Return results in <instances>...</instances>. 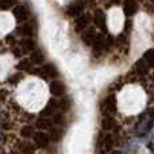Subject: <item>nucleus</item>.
Segmentation results:
<instances>
[{
    "label": "nucleus",
    "instance_id": "nucleus-1",
    "mask_svg": "<svg viewBox=\"0 0 154 154\" xmlns=\"http://www.w3.org/2000/svg\"><path fill=\"white\" fill-rule=\"evenodd\" d=\"M16 35H19L20 38H34L38 32V24H37V19L35 18H31L29 20L20 23L15 30H14Z\"/></svg>",
    "mask_w": 154,
    "mask_h": 154
},
{
    "label": "nucleus",
    "instance_id": "nucleus-2",
    "mask_svg": "<svg viewBox=\"0 0 154 154\" xmlns=\"http://www.w3.org/2000/svg\"><path fill=\"white\" fill-rule=\"evenodd\" d=\"M100 112H101V116L104 115H114L115 116V112L118 109V97L114 92L108 93L103 97V100L100 101Z\"/></svg>",
    "mask_w": 154,
    "mask_h": 154
},
{
    "label": "nucleus",
    "instance_id": "nucleus-3",
    "mask_svg": "<svg viewBox=\"0 0 154 154\" xmlns=\"http://www.w3.org/2000/svg\"><path fill=\"white\" fill-rule=\"evenodd\" d=\"M12 15H14V18H15L16 23H19V24L32 18L31 8H30V5L26 4V3H18V4L12 8Z\"/></svg>",
    "mask_w": 154,
    "mask_h": 154
},
{
    "label": "nucleus",
    "instance_id": "nucleus-4",
    "mask_svg": "<svg viewBox=\"0 0 154 154\" xmlns=\"http://www.w3.org/2000/svg\"><path fill=\"white\" fill-rule=\"evenodd\" d=\"M89 4H91L89 0H73L65 8V15L69 16V18H77L81 14H84L85 8Z\"/></svg>",
    "mask_w": 154,
    "mask_h": 154
},
{
    "label": "nucleus",
    "instance_id": "nucleus-5",
    "mask_svg": "<svg viewBox=\"0 0 154 154\" xmlns=\"http://www.w3.org/2000/svg\"><path fill=\"white\" fill-rule=\"evenodd\" d=\"M153 122H154V109H152V111H149V112H145V114L138 119V123H137V126L134 127L135 134H138V135L145 134L150 127H152Z\"/></svg>",
    "mask_w": 154,
    "mask_h": 154
},
{
    "label": "nucleus",
    "instance_id": "nucleus-6",
    "mask_svg": "<svg viewBox=\"0 0 154 154\" xmlns=\"http://www.w3.org/2000/svg\"><path fill=\"white\" fill-rule=\"evenodd\" d=\"M48 84V89L50 92L51 97H62V96L68 95L66 93V85L64 84L62 80H60L58 77L53 80H49Z\"/></svg>",
    "mask_w": 154,
    "mask_h": 154
},
{
    "label": "nucleus",
    "instance_id": "nucleus-7",
    "mask_svg": "<svg viewBox=\"0 0 154 154\" xmlns=\"http://www.w3.org/2000/svg\"><path fill=\"white\" fill-rule=\"evenodd\" d=\"M15 45L19 46V49H20L22 51H23V54H30L31 51H34L35 49H38V43L37 41L34 39V38H19V39H16Z\"/></svg>",
    "mask_w": 154,
    "mask_h": 154
},
{
    "label": "nucleus",
    "instance_id": "nucleus-8",
    "mask_svg": "<svg viewBox=\"0 0 154 154\" xmlns=\"http://www.w3.org/2000/svg\"><path fill=\"white\" fill-rule=\"evenodd\" d=\"M92 24V16L89 14H81L80 16L75 18V27L79 32H82Z\"/></svg>",
    "mask_w": 154,
    "mask_h": 154
},
{
    "label": "nucleus",
    "instance_id": "nucleus-9",
    "mask_svg": "<svg viewBox=\"0 0 154 154\" xmlns=\"http://www.w3.org/2000/svg\"><path fill=\"white\" fill-rule=\"evenodd\" d=\"M32 143L35 145L37 147H46L49 146V143L51 142L50 137H49V134L46 133V131H35L34 137L31 138Z\"/></svg>",
    "mask_w": 154,
    "mask_h": 154
},
{
    "label": "nucleus",
    "instance_id": "nucleus-10",
    "mask_svg": "<svg viewBox=\"0 0 154 154\" xmlns=\"http://www.w3.org/2000/svg\"><path fill=\"white\" fill-rule=\"evenodd\" d=\"M60 111V103H58V97H51L48 100L46 103L45 108L42 111V116H48V118H51L56 112Z\"/></svg>",
    "mask_w": 154,
    "mask_h": 154
},
{
    "label": "nucleus",
    "instance_id": "nucleus-11",
    "mask_svg": "<svg viewBox=\"0 0 154 154\" xmlns=\"http://www.w3.org/2000/svg\"><path fill=\"white\" fill-rule=\"evenodd\" d=\"M92 23L96 29L99 30H107V16L103 12V10H96L92 15Z\"/></svg>",
    "mask_w": 154,
    "mask_h": 154
},
{
    "label": "nucleus",
    "instance_id": "nucleus-12",
    "mask_svg": "<svg viewBox=\"0 0 154 154\" xmlns=\"http://www.w3.org/2000/svg\"><path fill=\"white\" fill-rule=\"evenodd\" d=\"M100 126L104 131H112V130H115V128L119 127L114 115H104V116H101Z\"/></svg>",
    "mask_w": 154,
    "mask_h": 154
},
{
    "label": "nucleus",
    "instance_id": "nucleus-13",
    "mask_svg": "<svg viewBox=\"0 0 154 154\" xmlns=\"http://www.w3.org/2000/svg\"><path fill=\"white\" fill-rule=\"evenodd\" d=\"M29 60L32 62V65H34V66H41L42 64H45V62H46L45 53H43L39 48L35 49L34 51H31V53L29 54Z\"/></svg>",
    "mask_w": 154,
    "mask_h": 154
},
{
    "label": "nucleus",
    "instance_id": "nucleus-14",
    "mask_svg": "<svg viewBox=\"0 0 154 154\" xmlns=\"http://www.w3.org/2000/svg\"><path fill=\"white\" fill-rule=\"evenodd\" d=\"M34 126L37 130H41V131H48L50 127H53V122H51L50 118L48 116H42V115H39V116L37 118V120L34 122Z\"/></svg>",
    "mask_w": 154,
    "mask_h": 154
},
{
    "label": "nucleus",
    "instance_id": "nucleus-15",
    "mask_svg": "<svg viewBox=\"0 0 154 154\" xmlns=\"http://www.w3.org/2000/svg\"><path fill=\"white\" fill-rule=\"evenodd\" d=\"M149 70H150V68L147 66V64L145 62L143 58L138 60V61L135 62V65H134V68H133V73H134L135 76H138V77L146 76Z\"/></svg>",
    "mask_w": 154,
    "mask_h": 154
},
{
    "label": "nucleus",
    "instance_id": "nucleus-16",
    "mask_svg": "<svg viewBox=\"0 0 154 154\" xmlns=\"http://www.w3.org/2000/svg\"><path fill=\"white\" fill-rule=\"evenodd\" d=\"M138 0H125L123 2V14L126 16H133L138 11Z\"/></svg>",
    "mask_w": 154,
    "mask_h": 154
},
{
    "label": "nucleus",
    "instance_id": "nucleus-17",
    "mask_svg": "<svg viewBox=\"0 0 154 154\" xmlns=\"http://www.w3.org/2000/svg\"><path fill=\"white\" fill-rule=\"evenodd\" d=\"M35 131H37V128H35L34 125H30V123H27V125H23L20 127V130H19V133H20L22 138L23 139H31L32 137H34Z\"/></svg>",
    "mask_w": 154,
    "mask_h": 154
},
{
    "label": "nucleus",
    "instance_id": "nucleus-18",
    "mask_svg": "<svg viewBox=\"0 0 154 154\" xmlns=\"http://www.w3.org/2000/svg\"><path fill=\"white\" fill-rule=\"evenodd\" d=\"M34 68L35 66L32 65V62L30 61L29 58H23V60H20V61L16 64V69L22 70V72H24V73H31Z\"/></svg>",
    "mask_w": 154,
    "mask_h": 154
},
{
    "label": "nucleus",
    "instance_id": "nucleus-19",
    "mask_svg": "<svg viewBox=\"0 0 154 154\" xmlns=\"http://www.w3.org/2000/svg\"><path fill=\"white\" fill-rule=\"evenodd\" d=\"M58 103H60V111L61 112H69L70 108H72V100L68 95L62 96V97H58Z\"/></svg>",
    "mask_w": 154,
    "mask_h": 154
},
{
    "label": "nucleus",
    "instance_id": "nucleus-20",
    "mask_svg": "<svg viewBox=\"0 0 154 154\" xmlns=\"http://www.w3.org/2000/svg\"><path fill=\"white\" fill-rule=\"evenodd\" d=\"M142 58L145 60V62L147 64V66H149L150 69H154V49H149V50L143 54Z\"/></svg>",
    "mask_w": 154,
    "mask_h": 154
},
{
    "label": "nucleus",
    "instance_id": "nucleus-21",
    "mask_svg": "<svg viewBox=\"0 0 154 154\" xmlns=\"http://www.w3.org/2000/svg\"><path fill=\"white\" fill-rule=\"evenodd\" d=\"M19 3V0H0V11L11 10Z\"/></svg>",
    "mask_w": 154,
    "mask_h": 154
},
{
    "label": "nucleus",
    "instance_id": "nucleus-22",
    "mask_svg": "<svg viewBox=\"0 0 154 154\" xmlns=\"http://www.w3.org/2000/svg\"><path fill=\"white\" fill-rule=\"evenodd\" d=\"M4 130H5V125L0 120V141L4 139Z\"/></svg>",
    "mask_w": 154,
    "mask_h": 154
},
{
    "label": "nucleus",
    "instance_id": "nucleus-23",
    "mask_svg": "<svg viewBox=\"0 0 154 154\" xmlns=\"http://www.w3.org/2000/svg\"><path fill=\"white\" fill-rule=\"evenodd\" d=\"M4 99H5V93L3 91H0V101H4Z\"/></svg>",
    "mask_w": 154,
    "mask_h": 154
},
{
    "label": "nucleus",
    "instance_id": "nucleus-24",
    "mask_svg": "<svg viewBox=\"0 0 154 154\" xmlns=\"http://www.w3.org/2000/svg\"><path fill=\"white\" fill-rule=\"evenodd\" d=\"M3 51H4V48H3V46H0V53H3Z\"/></svg>",
    "mask_w": 154,
    "mask_h": 154
}]
</instances>
